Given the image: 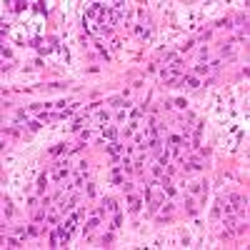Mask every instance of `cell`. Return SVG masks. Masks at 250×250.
I'll return each mask as SVG.
<instances>
[{"label": "cell", "instance_id": "277c9868", "mask_svg": "<svg viewBox=\"0 0 250 250\" xmlns=\"http://www.w3.org/2000/svg\"><path fill=\"white\" fill-rule=\"evenodd\" d=\"M8 248H20V243L15 240V238H10V240H8Z\"/></svg>", "mask_w": 250, "mask_h": 250}, {"label": "cell", "instance_id": "3957f363", "mask_svg": "<svg viewBox=\"0 0 250 250\" xmlns=\"http://www.w3.org/2000/svg\"><path fill=\"white\" fill-rule=\"evenodd\" d=\"M38 233H40V228H38V225H30V228H28V235H38Z\"/></svg>", "mask_w": 250, "mask_h": 250}, {"label": "cell", "instance_id": "6da1fadb", "mask_svg": "<svg viewBox=\"0 0 250 250\" xmlns=\"http://www.w3.org/2000/svg\"><path fill=\"white\" fill-rule=\"evenodd\" d=\"M230 203H235V210H243L248 205V200H243L240 195H230Z\"/></svg>", "mask_w": 250, "mask_h": 250}, {"label": "cell", "instance_id": "7a4b0ae2", "mask_svg": "<svg viewBox=\"0 0 250 250\" xmlns=\"http://www.w3.org/2000/svg\"><path fill=\"white\" fill-rule=\"evenodd\" d=\"M183 83H188L190 88H198V85H200V83H198V78H193V75H185V78H183Z\"/></svg>", "mask_w": 250, "mask_h": 250}, {"label": "cell", "instance_id": "5b68a950", "mask_svg": "<svg viewBox=\"0 0 250 250\" xmlns=\"http://www.w3.org/2000/svg\"><path fill=\"white\" fill-rule=\"evenodd\" d=\"M38 190H45V175H40V183H38Z\"/></svg>", "mask_w": 250, "mask_h": 250}, {"label": "cell", "instance_id": "8992f818", "mask_svg": "<svg viewBox=\"0 0 250 250\" xmlns=\"http://www.w3.org/2000/svg\"><path fill=\"white\" fill-rule=\"evenodd\" d=\"M105 205H108V208H110V210H115V208H118V205H115V200H110V198H108V200H105Z\"/></svg>", "mask_w": 250, "mask_h": 250}]
</instances>
